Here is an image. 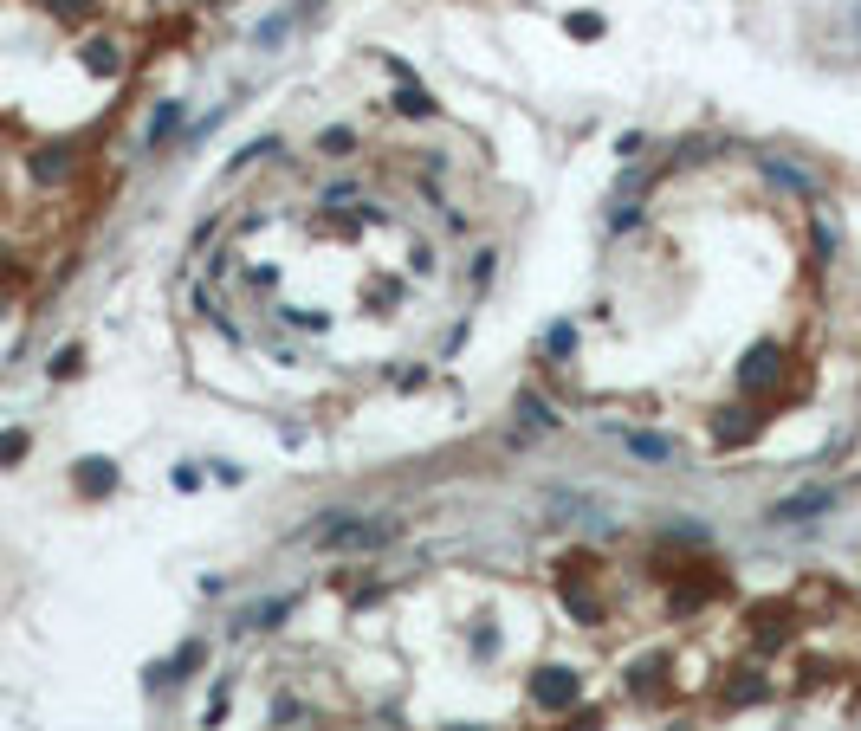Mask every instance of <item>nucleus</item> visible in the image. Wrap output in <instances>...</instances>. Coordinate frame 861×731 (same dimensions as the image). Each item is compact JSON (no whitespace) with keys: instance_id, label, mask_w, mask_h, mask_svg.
<instances>
[{"instance_id":"nucleus-1","label":"nucleus","mask_w":861,"mask_h":731,"mask_svg":"<svg viewBox=\"0 0 861 731\" xmlns=\"http://www.w3.org/2000/svg\"><path fill=\"white\" fill-rule=\"evenodd\" d=\"M577 693H583V680L570 667H544L538 680H531V706H538V712H570V706H577Z\"/></svg>"},{"instance_id":"nucleus-2","label":"nucleus","mask_w":861,"mask_h":731,"mask_svg":"<svg viewBox=\"0 0 861 731\" xmlns=\"http://www.w3.org/2000/svg\"><path fill=\"white\" fill-rule=\"evenodd\" d=\"M829 505H836V486H803V492H790L784 505H771L764 524H803V518H823Z\"/></svg>"},{"instance_id":"nucleus-3","label":"nucleus","mask_w":861,"mask_h":731,"mask_svg":"<svg viewBox=\"0 0 861 731\" xmlns=\"http://www.w3.org/2000/svg\"><path fill=\"white\" fill-rule=\"evenodd\" d=\"M26 169H33V182H39V188H59L65 175L78 169V149H72V143H46L33 162H26Z\"/></svg>"},{"instance_id":"nucleus-4","label":"nucleus","mask_w":861,"mask_h":731,"mask_svg":"<svg viewBox=\"0 0 861 731\" xmlns=\"http://www.w3.org/2000/svg\"><path fill=\"white\" fill-rule=\"evenodd\" d=\"M713 440H719V447H745V440H758V415H751V408H719V415H713Z\"/></svg>"},{"instance_id":"nucleus-5","label":"nucleus","mask_w":861,"mask_h":731,"mask_svg":"<svg viewBox=\"0 0 861 731\" xmlns=\"http://www.w3.org/2000/svg\"><path fill=\"white\" fill-rule=\"evenodd\" d=\"M777 369H784V356H777L771 343H764V350H751V356H745V369H738V389H751V395H758V389H771V382H777Z\"/></svg>"},{"instance_id":"nucleus-6","label":"nucleus","mask_w":861,"mask_h":731,"mask_svg":"<svg viewBox=\"0 0 861 731\" xmlns=\"http://www.w3.org/2000/svg\"><path fill=\"white\" fill-rule=\"evenodd\" d=\"M175 130H182V104H175V98H162L156 110H149V130H143V156H156V149L169 143Z\"/></svg>"},{"instance_id":"nucleus-7","label":"nucleus","mask_w":861,"mask_h":731,"mask_svg":"<svg viewBox=\"0 0 861 731\" xmlns=\"http://www.w3.org/2000/svg\"><path fill=\"white\" fill-rule=\"evenodd\" d=\"M78 492H85V499H111L117 492V466L111 460H78Z\"/></svg>"},{"instance_id":"nucleus-8","label":"nucleus","mask_w":861,"mask_h":731,"mask_svg":"<svg viewBox=\"0 0 861 731\" xmlns=\"http://www.w3.org/2000/svg\"><path fill=\"white\" fill-rule=\"evenodd\" d=\"M285 615H292V596H272V602H259V609H246L234 628H253V634H266V628H279Z\"/></svg>"},{"instance_id":"nucleus-9","label":"nucleus","mask_w":861,"mask_h":731,"mask_svg":"<svg viewBox=\"0 0 861 731\" xmlns=\"http://www.w3.org/2000/svg\"><path fill=\"white\" fill-rule=\"evenodd\" d=\"M622 447L635 453V460H654V466L674 460V440H667V434H622Z\"/></svg>"},{"instance_id":"nucleus-10","label":"nucleus","mask_w":861,"mask_h":731,"mask_svg":"<svg viewBox=\"0 0 861 731\" xmlns=\"http://www.w3.org/2000/svg\"><path fill=\"white\" fill-rule=\"evenodd\" d=\"M764 175H771L777 188H790V195H797V201H816V182H810V175H803V169H784V162H777V156H764Z\"/></svg>"},{"instance_id":"nucleus-11","label":"nucleus","mask_w":861,"mask_h":731,"mask_svg":"<svg viewBox=\"0 0 861 731\" xmlns=\"http://www.w3.org/2000/svg\"><path fill=\"white\" fill-rule=\"evenodd\" d=\"M85 65H91L98 78H117V72H123V52L111 46V39H91V46H85Z\"/></svg>"},{"instance_id":"nucleus-12","label":"nucleus","mask_w":861,"mask_h":731,"mask_svg":"<svg viewBox=\"0 0 861 731\" xmlns=\"http://www.w3.org/2000/svg\"><path fill=\"white\" fill-rule=\"evenodd\" d=\"M266 156H279V136H259V143H246L234 162H227V175H240V169H253V162H266Z\"/></svg>"},{"instance_id":"nucleus-13","label":"nucleus","mask_w":861,"mask_h":731,"mask_svg":"<svg viewBox=\"0 0 861 731\" xmlns=\"http://www.w3.org/2000/svg\"><path fill=\"white\" fill-rule=\"evenodd\" d=\"M395 110H402V117H434V98H428V91H415V85H402V91H395Z\"/></svg>"},{"instance_id":"nucleus-14","label":"nucleus","mask_w":861,"mask_h":731,"mask_svg":"<svg viewBox=\"0 0 861 731\" xmlns=\"http://www.w3.org/2000/svg\"><path fill=\"white\" fill-rule=\"evenodd\" d=\"M26 447H33V434H26V427L0 434V466H20V460H26Z\"/></svg>"},{"instance_id":"nucleus-15","label":"nucleus","mask_w":861,"mask_h":731,"mask_svg":"<svg viewBox=\"0 0 861 731\" xmlns=\"http://www.w3.org/2000/svg\"><path fill=\"white\" fill-rule=\"evenodd\" d=\"M39 7H46L52 20H72V26H78V20H85L91 7H98V0H39Z\"/></svg>"},{"instance_id":"nucleus-16","label":"nucleus","mask_w":861,"mask_h":731,"mask_svg":"<svg viewBox=\"0 0 861 731\" xmlns=\"http://www.w3.org/2000/svg\"><path fill=\"white\" fill-rule=\"evenodd\" d=\"M570 350H577V330H570V324H551V330H544V356H570Z\"/></svg>"},{"instance_id":"nucleus-17","label":"nucleus","mask_w":861,"mask_h":731,"mask_svg":"<svg viewBox=\"0 0 861 731\" xmlns=\"http://www.w3.org/2000/svg\"><path fill=\"white\" fill-rule=\"evenodd\" d=\"M78 369H85V350H78V343H65V350L52 356V376L65 382V376H78Z\"/></svg>"},{"instance_id":"nucleus-18","label":"nucleus","mask_w":861,"mask_h":731,"mask_svg":"<svg viewBox=\"0 0 861 731\" xmlns=\"http://www.w3.org/2000/svg\"><path fill=\"white\" fill-rule=\"evenodd\" d=\"M518 415H525L531 427H557V415H551V408L538 402V395H518Z\"/></svg>"},{"instance_id":"nucleus-19","label":"nucleus","mask_w":861,"mask_h":731,"mask_svg":"<svg viewBox=\"0 0 861 731\" xmlns=\"http://www.w3.org/2000/svg\"><path fill=\"white\" fill-rule=\"evenodd\" d=\"M318 149H324V156H350V149H357V136H350V130H324Z\"/></svg>"},{"instance_id":"nucleus-20","label":"nucleus","mask_w":861,"mask_h":731,"mask_svg":"<svg viewBox=\"0 0 861 731\" xmlns=\"http://www.w3.org/2000/svg\"><path fill=\"white\" fill-rule=\"evenodd\" d=\"M603 33V20H596V13H570V39H596Z\"/></svg>"},{"instance_id":"nucleus-21","label":"nucleus","mask_w":861,"mask_h":731,"mask_svg":"<svg viewBox=\"0 0 861 731\" xmlns=\"http://www.w3.org/2000/svg\"><path fill=\"white\" fill-rule=\"evenodd\" d=\"M357 195H363L357 182H331V188H324V208H344V201H357Z\"/></svg>"},{"instance_id":"nucleus-22","label":"nucleus","mask_w":861,"mask_h":731,"mask_svg":"<svg viewBox=\"0 0 861 731\" xmlns=\"http://www.w3.org/2000/svg\"><path fill=\"white\" fill-rule=\"evenodd\" d=\"M492 259H499V253H473V285H486V279H492Z\"/></svg>"},{"instance_id":"nucleus-23","label":"nucleus","mask_w":861,"mask_h":731,"mask_svg":"<svg viewBox=\"0 0 861 731\" xmlns=\"http://www.w3.org/2000/svg\"><path fill=\"white\" fill-rule=\"evenodd\" d=\"M454 731H467V725H454Z\"/></svg>"}]
</instances>
